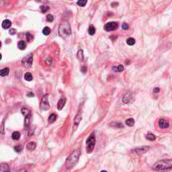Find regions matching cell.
Returning <instances> with one entry per match:
<instances>
[{
    "instance_id": "cell-12",
    "label": "cell",
    "mask_w": 172,
    "mask_h": 172,
    "mask_svg": "<svg viewBox=\"0 0 172 172\" xmlns=\"http://www.w3.org/2000/svg\"><path fill=\"white\" fill-rule=\"evenodd\" d=\"M11 26V21L10 20H8V19H5L2 21V27L4 29H7V28H9Z\"/></svg>"
},
{
    "instance_id": "cell-42",
    "label": "cell",
    "mask_w": 172,
    "mask_h": 172,
    "mask_svg": "<svg viewBox=\"0 0 172 172\" xmlns=\"http://www.w3.org/2000/svg\"><path fill=\"white\" fill-rule=\"evenodd\" d=\"M81 71H83L84 73L87 72V68H86V67H83V68H81Z\"/></svg>"
},
{
    "instance_id": "cell-3",
    "label": "cell",
    "mask_w": 172,
    "mask_h": 172,
    "mask_svg": "<svg viewBox=\"0 0 172 172\" xmlns=\"http://www.w3.org/2000/svg\"><path fill=\"white\" fill-rule=\"evenodd\" d=\"M80 151L79 150H75L73 151L70 156H69V158H68V160H67V167L68 168H71V167H72L73 165H76V163L79 161V158H80Z\"/></svg>"
},
{
    "instance_id": "cell-34",
    "label": "cell",
    "mask_w": 172,
    "mask_h": 172,
    "mask_svg": "<svg viewBox=\"0 0 172 172\" xmlns=\"http://www.w3.org/2000/svg\"><path fill=\"white\" fill-rule=\"evenodd\" d=\"M79 6H81V7H84L86 4H87V0H83V1H78L77 3Z\"/></svg>"
},
{
    "instance_id": "cell-31",
    "label": "cell",
    "mask_w": 172,
    "mask_h": 172,
    "mask_svg": "<svg viewBox=\"0 0 172 172\" xmlns=\"http://www.w3.org/2000/svg\"><path fill=\"white\" fill-rule=\"evenodd\" d=\"M21 113H22L23 115H25V116H28L29 113H30V111H29V109H27V108H22V109H21Z\"/></svg>"
},
{
    "instance_id": "cell-43",
    "label": "cell",
    "mask_w": 172,
    "mask_h": 172,
    "mask_svg": "<svg viewBox=\"0 0 172 172\" xmlns=\"http://www.w3.org/2000/svg\"><path fill=\"white\" fill-rule=\"evenodd\" d=\"M27 97H30V98H31V97H34V94H33V93H28V94H27Z\"/></svg>"
},
{
    "instance_id": "cell-30",
    "label": "cell",
    "mask_w": 172,
    "mask_h": 172,
    "mask_svg": "<svg viewBox=\"0 0 172 172\" xmlns=\"http://www.w3.org/2000/svg\"><path fill=\"white\" fill-rule=\"evenodd\" d=\"M110 126L111 127H117V128H123V124H121V123H111Z\"/></svg>"
},
{
    "instance_id": "cell-46",
    "label": "cell",
    "mask_w": 172,
    "mask_h": 172,
    "mask_svg": "<svg viewBox=\"0 0 172 172\" xmlns=\"http://www.w3.org/2000/svg\"><path fill=\"white\" fill-rule=\"evenodd\" d=\"M110 38H111L112 40H115V39H116V38H117V36H111Z\"/></svg>"
},
{
    "instance_id": "cell-9",
    "label": "cell",
    "mask_w": 172,
    "mask_h": 172,
    "mask_svg": "<svg viewBox=\"0 0 172 172\" xmlns=\"http://www.w3.org/2000/svg\"><path fill=\"white\" fill-rule=\"evenodd\" d=\"M158 126H159L161 129H167V128H169V126H170L169 121L166 120V119H159V121H158Z\"/></svg>"
},
{
    "instance_id": "cell-45",
    "label": "cell",
    "mask_w": 172,
    "mask_h": 172,
    "mask_svg": "<svg viewBox=\"0 0 172 172\" xmlns=\"http://www.w3.org/2000/svg\"><path fill=\"white\" fill-rule=\"evenodd\" d=\"M17 172H27V171H26L25 169H19Z\"/></svg>"
},
{
    "instance_id": "cell-32",
    "label": "cell",
    "mask_w": 172,
    "mask_h": 172,
    "mask_svg": "<svg viewBox=\"0 0 172 172\" xmlns=\"http://www.w3.org/2000/svg\"><path fill=\"white\" fill-rule=\"evenodd\" d=\"M44 63L46 65H51L52 64V60L51 59V57H47V59H45V61H44Z\"/></svg>"
},
{
    "instance_id": "cell-8",
    "label": "cell",
    "mask_w": 172,
    "mask_h": 172,
    "mask_svg": "<svg viewBox=\"0 0 172 172\" xmlns=\"http://www.w3.org/2000/svg\"><path fill=\"white\" fill-rule=\"evenodd\" d=\"M133 101V94L131 93V92H127L124 97H123V103H125V104H129Z\"/></svg>"
},
{
    "instance_id": "cell-1",
    "label": "cell",
    "mask_w": 172,
    "mask_h": 172,
    "mask_svg": "<svg viewBox=\"0 0 172 172\" xmlns=\"http://www.w3.org/2000/svg\"><path fill=\"white\" fill-rule=\"evenodd\" d=\"M153 169L156 171H168L172 169V160L171 159H164L156 162L153 165Z\"/></svg>"
},
{
    "instance_id": "cell-21",
    "label": "cell",
    "mask_w": 172,
    "mask_h": 172,
    "mask_svg": "<svg viewBox=\"0 0 172 172\" xmlns=\"http://www.w3.org/2000/svg\"><path fill=\"white\" fill-rule=\"evenodd\" d=\"M25 47H26V43L24 42L23 40H21V41L18 42V48H19V50L23 51V50H25Z\"/></svg>"
},
{
    "instance_id": "cell-6",
    "label": "cell",
    "mask_w": 172,
    "mask_h": 172,
    "mask_svg": "<svg viewBox=\"0 0 172 172\" xmlns=\"http://www.w3.org/2000/svg\"><path fill=\"white\" fill-rule=\"evenodd\" d=\"M32 61H33V57H32L31 54H29V55L25 56V57H24V59L22 60V64H23L25 68L29 69V68H31V65H32Z\"/></svg>"
},
{
    "instance_id": "cell-44",
    "label": "cell",
    "mask_w": 172,
    "mask_h": 172,
    "mask_svg": "<svg viewBox=\"0 0 172 172\" xmlns=\"http://www.w3.org/2000/svg\"><path fill=\"white\" fill-rule=\"evenodd\" d=\"M111 6H112V7H115V6H118V3H117V2H116V3H112V4H111Z\"/></svg>"
},
{
    "instance_id": "cell-24",
    "label": "cell",
    "mask_w": 172,
    "mask_h": 172,
    "mask_svg": "<svg viewBox=\"0 0 172 172\" xmlns=\"http://www.w3.org/2000/svg\"><path fill=\"white\" fill-rule=\"evenodd\" d=\"M24 79H25V81H32V75L30 72H26L25 75H24Z\"/></svg>"
},
{
    "instance_id": "cell-2",
    "label": "cell",
    "mask_w": 172,
    "mask_h": 172,
    "mask_svg": "<svg viewBox=\"0 0 172 172\" xmlns=\"http://www.w3.org/2000/svg\"><path fill=\"white\" fill-rule=\"evenodd\" d=\"M71 26H70V24H69L68 21L62 22V23L61 24V25H60L59 33H60V35H61L62 38L69 36V35L71 34Z\"/></svg>"
},
{
    "instance_id": "cell-19",
    "label": "cell",
    "mask_w": 172,
    "mask_h": 172,
    "mask_svg": "<svg viewBox=\"0 0 172 172\" xmlns=\"http://www.w3.org/2000/svg\"><path fill=\"white\" fill-rule=\"evenodd\" d=\"M134 124H135V120H134L133 118H130V119H127V120H126V125H127V126L132 127V126H134Z\"/></svg>"
},
{
    "instance_id": "cell-28",
    "label": "cell",
    "mask_w": 172,
    "mask_h": 172,
    "mask_svg": "<svg viewBox=\"0 0 172 172\" xmlns=\"http://www.w3.org/2000/svg\"><path fill=\"white\" fill-rule=\"evenodd\" d=\"M42 33L44 34V35H48V34H50L51 33V28L50 27H44L43 29H42Z\"/></svg>"
},
{
    "instance_id": "cell-26",
    "label": "cell",
    "mask_w": 172,
    "mask_h": 172,
    "mask_svg": "<svg viewBox=\"0 0 172 172\" xmlns=\"http://www.w3.org/2000/svg\"><path fill=\"white\" fill-rule=\"evenodd\" d=\"M20 138V133L19 132H13L12 133V139L13 140H18Z\"/></svg>"
},
{
    "instance_id": "cell-41",
    "label": "cell",
    "mask_w": 172,
    "mask_h": 172,
    "mask_svg": "<svg viewBox=\"0 0 172 172\" xmlns=\"http://www.w3.org/2000/svg\"><path fill=\"white\" fill-rule=\"evenodd\" d=\"M15 32H16V30H15V29H10V30H9V33H10L11 35L15 34Z\"/></svg>"
},
{
    "instance_id": "cell-5",
    "label": "cell",
    "mask_w": 172,
    "mask_h": 172,
    "mask_svg": "<svg viewBox=\"0 0 172 172\" xmlns=\"http://www.w3.org/2000/svg\"><path fill=\"white\" fill-rule=\"evenodd\" d=\"M40 109L42 111H47L50 109V102H48V96L44 95L42 97V100L40 102Z\"/></svg>"
},
{
    "instance_id": "cell-18",
    "label": "cell",
    "mask_w": 172,
    "mask_h": 172,
    "mask_svg": "<svg viewBox=\"0 0 172 172\" xmlns=\"http://www.w3.org/2000/svg\"><path fill=\"white\" fill-rule=\"evenodd\" d=\"M8 73H9V69H8V68L2 69L1 71H0V76H1V77H5V76L8 75Z\"/></svg>"
},
{
    "instance_id": "cell-33",
    "label": "cell",
    "mask_w": 172,
    "mask_h": 172,
    "mask_svg": "<svg viewBox=\"0 0 172 172\" xmlns=\"http://www.w3.org/2000/svg\"><path fill=\"white\" fill-rule=\"evenodd\" d=\"M14 150L17 152V153H20L21 152V150H22V146L21 145H17V146H15L14 147Z\"/></svg>"
},
{
    "instance_id": "cell-14",
    "label": "cell",
    "mask_w": 172,
    "mask_h": 172,
    "mask_svg": "<svg viewBox=\"0 0 172 172\" xmlns=\"http://www.w3.org/2000/svg\"><path fill=\"white\" fill-rule=\"evenodd\" d=\"M64 104H65V99L61 98V99L59 101V103H57V109H59V110H62Z\"/></svg>"
},
{
    "instance_id": "cell-40",
    "label": "cell",
    "mask_w": 172,
    "mask_h": 172,
    "mask_svg": "<svg viewBox=\"0 0 172 172\" xmlns=\"http://www.w3.org/2000/svg\"><path fill=\"white\" fill-rule=\"evenodd\" d=\"M1 134H4V122H2V126H1Z\"/></svg>"
},
{
    "instance_id": "cell-25",
    "label": "cell",
    "mask_w": 172,
    "mask_h": 172,
    "mask_svg": "<svg viewBox=\"0 0 172 172\" xmlns=\"http://www.w3.org/2000/svg\"><path fill=\"white\" fill-rule=\"evenodd\" d=\"M135 42H136V40H135L133 37H129V38L127 39V44H128V45H134Z\"/></svg>"
},
{
    "instance_id": "cell-22",
    "label": "cell",
    "mask_w": 172,
    "mask_h": 172,
    "mask_svg": "<svg viewBox=\"0 0 172 172\" xmlns=\"http://www.w3.org/2000/svg\"><path fill=\"white\" fill-rule=\"evenodd\" d=\"M146 139H147V140H149V141H154L155 139H156V137H155V135H153L151 133H148L146 135Z\"/></svg>"
},
{
    "instance_id": "cell-36",
    "label": "cell",
    "mask_w": 172,
    "mask_h": 172,
    "mask_svg": "<svg viewBox=\"0 0 172 172\" xmlns=\"http://www.w3.org/2000/svg\"><path fill=\"white\" fill-rule=\"evenodd\" d=\"M33 133H34V128H30L29 129V132H28V137H31L32 135H33Z\"/></svg>"
},
{
    "instance_id": "cell-15",
    "label": "cell",
    "mask_w": 172,
    "mask_h": 172,
    "mask_svg": "<svg viewBox=\"0 0 172 172\" xmlns=\"http://www.w3.org/2000/svg\"><path fill=\"white\" fill-rule=\"evenodd\" d=\"M26 147H27L28 150L32 151V150H34V149L36 148V143H35V142H29V143L26 145Z\"/></svg>"
},
{
    "instance_id": "cell-7",
    "label": "cell",
    "mask_w": 172,
    "mask_h": 172,
    "mask_svg": "<svg viewBox=\"0 0 172 172\" xmlns=\"http://www.w3.org/2000/svg\"><path fill=\"white\" fill-rule=\"evenodd\" d=\"M105 30L106 31H113L116 30L118 28V23L117 22H108L107 24H105Z\"/></svg>"
},
{
    "instance_id": "cell-37",
    "label": "cell",
    "mask_w": 172,
    "mask_h": 172,
    "mask_svg": "<svg viewBox=\"0 0 172 172\" xmlns=\"http://www.w3.org/2000/svg\"><path fill=\"white\" fill-rule=\"evenodd\" d=\"M26 38H27L28 41H31L32 38H33V37H32V35L29 33V32H27V33H26Z\"/></svg>"
},
{
    "instance_id": "cell-23",
    "label": "cell",
    "mask_w": 172,
    "mask_h": 172,
    "mask_svg": "<svg viewBox=\"0 0 172 172\" xmlns=\"http://www.w3.org/2000/svg\"><path fill=\"white\" fill-rule=\"evenodd\" d=\"M77 56H78V60H80L81 61L84 60V52H83V51L81 50H80L79 51H78V54H77Z\"/></svg>"
},
{
    "instance_id": "cell-16",
    "label": "cell",
    "mask_w": 172,
    "mask_h": 172,
    "mask_svg": "<svg viewBox=\"0 0 172 172\" xmlns=\"http://www.w3.org/2000/svg\"><path fill=\"white\" fill-rule=\"evenodd\" d=\"M113 71H119V72H121V71H124V67H123L122 64L114 65V67H113Z\"/></svg>"
},
{
    "instance_id": "cell-27",
    "label": "cell",
    "mask_w": 172,
    "mask_h": 172,
    "mask_svg": "<svg viewBox=\"0 0 172 172\" xmlns=\"http://www.w3.org/2000/svg\"><path fill=\"white\" fill-rule=\"evenodd\" d=\"M88 31H89V34H90V35H94L95 32H96V29H95V27H94L93 25H91V26L89 27Z\"/></svg>"
},
{
    "instance_id": "cell-4",
    "label": "cell",
    "mask_w": 172,
    "mask_h": 172,
    "mask_svg": "<svg viewBox=\"0 0 172 172\" xmlns=\"http://www.w3.org/2000/svg\"><path fill=\"white\" fill-rule=\"evenodd\" d=\"M95 145H96V138H95V134L92 133L87 140V152L92 153L94 151Z\"/></svg>"
},
{
    "instance_id": "cell-47",
    "label": "cell",
    "mask_w": 172,
    "mask_h": 172,
    "mask_svg": "<svg viewBox=\"0 0 172 172\" xmlns=\"http://www.w3.org/2000/svg\"><path fill=\"white\" fill-rule=\"evenodd\" d=\"M101 172H107V171H106V170H103V171H101Z\"/></svg>"
},
{
    "instance_id": "cell-29",
    "label": "cell",
    "mask_w": 172,
    "mask_h": 172,
    "mask_svg": "<svg viewBox=\"0 0 172 172\" xmlns=\"http://www.w3.org/2000/svg\"><path fill=\"white\" fill-rule=\"evenodd\" d=\"M48 9H50V7L46 6V5H42V6H40V11H41L42 13H45L46 11H48Z\"/></svg>"
},
{
    "instance_id": "cell-11",
    "label": "cell",
    "mask_w": 172,
    "mask_h": 172,
    "mask_svg": "<svg viewBox=\"0 0 172 172\" xmlns=\"http://www.w3.org/2000/svg\"><path fill=\"white\" fill-rule=\"evenodd\" d=\"M81 120V114H78L77 116H76V118H75V120H73V131H72V132H75V130L78 128Z\"/></svg>"
},
{
    "instance_id": "cell-17",
    "label": "cell",
    "mask_w": 172,
    "mask_h": 172,
    "mask_svg": "<svg viewBox=\"0 0 172 172\" xmlns=\"http://www.w3.org/2000/svg\"><path fill=\"white\" fill-rule=\"evenodd\" d=\"M1 171L2 172H10V168L6 163H2L1 164Z\"/></svg>"
},
{
    "instance_id": "cell-20",
    "label": "cell",
    "mask_w": 172,
    "mask_h": 172,
    "mask_svg": "<svg viewBox=\"0 0 172 172\" xmlns=\"http://www.w3.org/2000/svg\"><path fill=\"white\" fill-rule=\"evenodd\" d=\"M56 118H57V116H56V115L55 114H51L50 115V117H48V122H50V123H53L54 121H56Z\"/></svg>"
},
{
    "instance_id": "cell-38",
    "label": "cell",
    "mask_w": 172,
    "mask_h": 172,
    "mask_svg": "<svg viewBox=\"0 0 172 172\" xmlns=\"http://www.w3.org/2000/svg\"><path fill=\"white\" fill-rule=\"evenodd\" d=\"M122 28H123V29H125V30L128 29V28H129V24H127V23H123V24H122Z\"/></svg>"
},
{
    "instance_id": "cell-10",
    "label": "cell",
    "mask_w": 172,
    "mask_h": 172,
    "mask_svg": "<svg viewBox=\"0 0 172 172\" xmlns=\"http://www.w3.org/2000/svg\"><path fill=\"white\" fill-rule=\"evenodd\" d=\"M149 147H139V148H136L133 150V152L137 153V154H144V153H147L149 151Z\"/></svg>"
},
{
    "instance_id": "cell-35",
    "label": "cell",
    "mask_w": 172,
    "mask_h": 172,
    "mask_svg": "<svg viewBox=\"0 0 172 172\" xmlns=\"http://www.w3.org/2000/svg\"><path fill=\"white\" fill-rule=\"evenodd\" d=\"M46 20H47L48 22H52V21H53V15L48 14V15H47V17H46Z\"/></svg>"
},
{
    "instance_id": "cell-39",
    "label": "cell",
    "mask_w": 172,
    "mask_h": 172,
    "mask_svg": "<svg viewBox=\"0 0 172 172\" xmlns=\"http://www.w3.org/2000/svg\"><path fill=\"white\" fill-rule=\"evenodd\" d=\"M160 92V89L159 88H155L154 90H153V93H155V94H157V93H159Z\"/></svg>"
},
{
    "instance_id": "cell-13",
    "label": "cell",
    "mask_w": 172,
    "mask_h": 172,
    "mask_svg": "<svg viewBox=\"0 0 172 172\" xmlns=\"http://www.w3.org/2000/svg\"><path fill=\"white\" fill-rule=\"evenodd\" d=\"M30 120H31V115L29 114L28 116L25 117V120H24V127H25L26 129L29 127V124H30Z\"/></svg>"
}]
</instances>
